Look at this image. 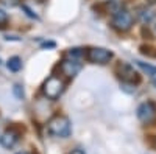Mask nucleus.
<instances>
[{"instance_id":"1","label":"nucleus","mask_w":156,"mask_h":154,"mask_svg":"<svg viewBox=\"0 0 156 154\" xmlns=\"http://www.w3.org/2000/svg\"><path fill=\"white\" fill-rule=\"evenodd\" d=\"M47 131L50 135L58 137V139H66L70 135V120L66 117V115H53L48 123H47Z\"/></svg>"},{"instance_id":"2","label":"nucleus","mask_w":156,"mask_h":154,"mask_svg":"<svg viewBox=\"0 0 156 154\" xmlns=\"http://www.w3.org/2000/svg\"><path fill=\"white\" fill-rule=\"evenodd\" d=\"M64 89H66V84H64V81L59 78V76L51 75V76H48V78L45 80V83L42 84V94H44L48 100L55 101V100H58V98L62 95Z\"/></svg>"},{"instance_id":"3","label":"nucleus","mask_w":156,"mask_h":154,"mask_svg":"<svg viewBox=\"0 0 156 154\" xmlns=\"http://www.w3.org/2000/svg\"><path fill=\"white\" fill-rule=\"evenodd\" d=\"M133 22H134V19H133V14L129 11H126V9H115L114 12H112V19H111V25L117 30V31H122V33H125V31H128L129 28L133 27Z\"/></svg>"},{"instance_id":"4","label":"nucleus","mask_w":156,"mask_h":154,"mask_svg":"<svg viewBox=\"0 0 156 154\" xmlns=\"http://www.w3.org/2000/svg\"><path fill=\"white\" fill-rule=\"evenodd\" d=\"M112 58V51L101 48V47H92L86 51V59L92 64H100V66H105L108 64Z\"/></svg>"},{"instance_id":"5","label":"nucleus","mask_w":156,"mask_h":154,"mask_svg":"<svg viewBox=\"0 0 156 154\" xmlns=\"http://www.w3.org/2000/svg\"><path fill=\"white\" fill-rule=\"evenodd\" d=\"M117 75L123 83H129V84H137L140 81V75L134 70V67L128 62H120L117 66Z\"/></svg>"},{"instance_id":"6","label":"nucleus","mask_w":156,"mask_h":154,"mask_svg":"<svg viewBox=\"0 0 156 154\" xmlns=\"http://www.w3.org/2000/svg\"><path fill=\"white\" fill-rule=\"evenodd\" d=\"M59 70L62 75H66L67 78H72L75 76L78 72L81 70V62H80V58H72V56H67L64 58L59 64Z\"/></svg>"},{"instance_id":"7","label":"nucleus","mask_w":156,"mask_h":154,"mask_svg":"<svg viewBox=\"0 0 156 154\" xmlns=\"http://www.w3.org/2000/svg\"><path fill=\"white\" fill-rule=\"evenodd\" d=\"M156 117V106L153 101H145L137 108V118L142 123H151Z\"/></svg>"},{"instance_id":"8","label":"nucleus","mask_w":156,"mask_h":154,"mask_svg":"<svg viewBox=\"0 0 156 154\" xmlns=\"http://www.w3.org/2000/svg\"><path fill=\"white\" fill-rule=\"evenodd\" d=\"M19 139H20V134L17 129H6L2 135H0V145H2L3 148L6 149H11V148H14L19 142Z\"/></svg>"},{"instance_id":"9","label":"nucleus","mask_w":156,"mask_h":154,"mask_svg":"<svg viewBox=\"0 0 156 154\" xmlns=\"http://www.w3.org/2000/svg\"><path fill=\"white\" fill-rule=\"evenodd\" d=\"M136 17L142 22V23H148L154 19V12L151 8H147V6H139L136 9Z\"/></svg>"},{"instance_id":"10","label":"nucleus","mask_w":156,"mask_h":154,"mask_svg":"<svg viewBox=\"0 0 156 154\" xmlns=\"http://www.w3.org/2000/svg\"><path fill=\"white\" fill-rule=\"evenodd\" d=\"M6 67H8V70H11V72H19V70L22 69V59H20L19 56L9 58L8 62H6Z\"/></svg>"},{"instance_id":"11","label":"nucleus","mask_w":156,"mask_h":154,"mask_svg":"<svg viewBox=\"0 0 156 154\" xmlns=\"http://www.w3.org/2000/svg\"><path fill=\"white\" fill-rule=\"evenodd\" d=\"M137 66L144 70L147 75H150L151 78H156V67H153V66H150V64H145V62H140V61H137L136 62Z\"/></svg>"},{"instance_id":"12","label":"nucleus","mask_w":156,"mask_h":154,"mask_svg":"<svg viewBox=\"0 0 156 154\" xmlns=\"http://www.w3.org/2000/svg\"><path fill=\"white\" fill-rule=\"evenodd\" d=\"M8 12L5 11V9H2L0 8V28H5L6 25H8Z\"/></svg>"},{"instance_id":"13","label":"nucleus","mask_w":156,"mask_h":154,"mask_svg":"<svg viewBox=\"0 0 156 154\" xmlns=\"http://www.w3.org/2000/svg\"><path fill=\"white\" fill-rule=\"evenodd\" d=\"M12 92H14V95H16L19 100H22V98H23V89H22V86H20V84H16L14 87H12Z\"/></svg>"},{"instance_id":"14","label":"nucleus","mask_w":156,"mask_h":154,"mask_svg":"<svg viewBox=\"0 0 156 154\" xmlns=\"http://www.w3.org/2000/svg\"><path fill=\"white\" fill-rule=\"evenodd\" d=\"M70 154H86V152H84V151H81V149H73Z\"/></svg>"},{"instance_id":"15","label":"nucleus","mask_w":156,"mask_h":154,"mask_svg":"<svg viewBox=\"0 0 156 154\" xmlns=\"http://www.w3.org/2000/svg\"><path fill=\"white\" fill-rule=\"evenodd\" d=\"M147 2H148L150 5H154V3H156V0H147Z\"/></svg>"},{"instance_id":"16","label":"nucleus","mask_w":156,"mask_h":154,"mask_svg":"<svg viewBox=\"0 0 156 154\" xmlns=\"http://www.w3.org/2000/svg\"><path fill=\"white\" fill-rule=\"evenodd\" d=\"M17 154H30V152H27V151H22V152H17Z\"/></svg>"},{"instance_id":"17","label":"nucleus","mask_w":156,"mask_h":154,"mask_svg":"<svg viewBox=\"0 0 156 154\" xmlns=\"http://www.w3.org/2000/svg\"><path fill=\"white\" fill-rule=\"evenodd\" d=\"M36 2H45V0H36Z\"/></svg>"},{"instance_id":"18","label":"nucleus","mask_w":156,"mask_h":154,"mask_svg":"<svg viewBox=\"0 0 156 154\" xmlns=\"http://www.w3.org/2000/svg\"><path fill=\"white\" fill-rule=\"evenodd\" d=\"M154 86H156V78H154Z\"/></svg>"},{"instance_id":"19","label":"nucleus","mask_w":156,"mask_h":154,"mask_svg":"<svg viewBox=\"0 0 156 154\" xmlns=\"http://www.w3.org/2000/svg\"><path fill=\"white\" fill-rule=\"evenodd\" d=\"M154 28H156V27H154Z\"/></svg>"}]
</instances>
